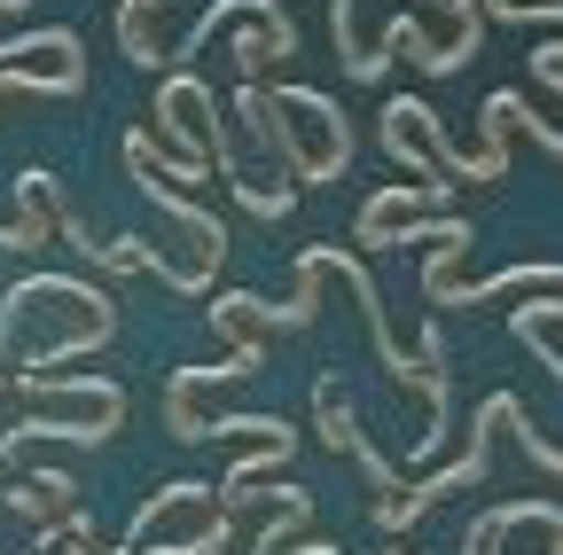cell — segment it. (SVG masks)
<instances>
[{"label": "cell", "instance_id": "6da1fadb", "mask_svg": "<svg viewBox=\"0 0 563 555\" xmlns=\"http://www.w3.org/2000/svg\"><path fill=\"white\" fill-rule=\"evenodd\" d=\"M446 188L454 180H415V188H384L368 212H361V243H391V220L399 212H415V203H446Z\"/></svg>", "mask_w": 563, "mask_h": 555}, {"label": "cell", "instance_id": "7a4b0ae2", "mask_svg": "<svg viewBox=\"0 0 563 555\" xmlns=\"http://www.w3.org/2000/svg\"><path fill=\"white\" fill-rule=\"evenodd\" d=\"M321 439H329L336 454H352V462H361V469H368V477L384 485V493H391V469H384V462L368 454V439H361V431L344 423V407H336V384H321Z\"/></svg>", "mask_w": 563, "mask_h": 555}, {"label": "cell", "instance_id": "3957f363", "mask_svg": "<svg viewBox=\"0 0 563 555\" xmlns=\"http://www.w3.org/2000/svg\"><path fill=\"white\" fill-rule=\"evenodd\" d=\"M79 555H102V547H79Z\"/></svg>", "mask_w": 563, "mask_h": 555}, {"label": "cell", "instance_id": "277c9868", "mask_svg": "<svg viewBox=\"0 0 563 555\" xmlns=\"http://www.w3.org/2000/svg\"><path fill=\"white\" fill-rule=\"evenodd\" d=\"M336 555H344V547H336Z\"/></svg>", "mask_w": 563, "mask_h": 555}]
</instances>
